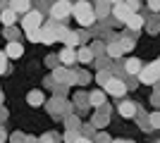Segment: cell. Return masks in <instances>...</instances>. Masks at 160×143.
Here are the masks:
<instances>
[{
    "label": "cell",
    "instance_id": "1",
    "mask_svg": "<svg viewBox=\"0 0 160 143\" xmlns=\"http://www.w3.org/2000/svg\"><path fill=\"white\" fill-rule=\"evenodd\" d=\"M72 14L77 17V21H79L81 26H91V24L96 21V10H93V5H91V2H86V0L74 2Z\"/></svg>",
    "mask_w": 160,
    "mask_h": 143
},
{
    "label": "cell",
    "instance_id": "2",
    "mask_svg": "<svg viewBox=\"0 0 160 143\" xmlns=\"http://www.w3.org/2000/svg\"><path fill=\"white\" fill-rule=\"evenodd\" d=\"M53 81H58L60 86H72V83H77V74H74L69 67H55L53 69Z\"/></svg>",
    "mask_w": 160,
    "mask_h": 143
},
{
    "label": "cell",
    "instance_id": "3",
    "mask_svg": "<svg viewBox=\"0 0 160 143\" xmlns=\"http://www.w3.org/2000/svg\"><path fill=\"white\" fill-rule=\"evenodd\" d=\"M41 21H43V12L38 10H29L22 19V29L24 31H33V29H41Z\"/></svg>",
    "mask_w": 160,
    "mask_h": 143
},
{
    "label": "cell",
    "instance_id": "4",
    "mask_svg": "<svg viewBox=\"0 0 160 143\" xmlns=\"http://www.w3.org/2000/svg\"><path fill=\"white\" fill-rule=\"evenodd\" d=\"M72 7L74 5L69 2V0H58V2L50 7V17H53L55 21H62L67 14H72Z\"/></svg>",
    "mask_w": 160,
    "mask_h": 143
},
{
    "label": "cell",
    "instance_id": "5",
    "mask_svg": "<svg viewBox=\"0 0 160 143\" xmlns=\"http://www.w3.org/2000/svg\"><path fill=\"white\" fill-rule=\"evenodd\" d=\"M158 79H160V67L155 64V62L153 64H146V67L139 72V81L141 83H155Z\"/></svg>",
    "mask_w": 160,
    "mask_h": 143
},
{
    "label": "cell",
    "instance_id": "6",
    "mask_svg": "<svg viewBox=\"0 0 160 143\" xmlns=\"http://www.w3.org/2000/svg\"><path fill=\"white\" fill-rule=\"evenodd\" d=\"M72 107L74 105H69V102H65L62 100V98H53V100L48 102V110H50V112H53L55 117H60V115H69V112H72Z\"/></svg>",
    "mask_w": 160,
    "mask_h": 143
},
{
    "label": "cell",
    "instance_id": "7",
    "mask_svg": "<svg viewBox=\"0 0 160 143\" xmlns=\"http://www.w3.org/2000/svg\"><path fill=\"white\" fill-rule=\"evenodd\" d=\"M108 110H110L108 105H103V107H98V110H96L93 122H91V124L96 126V129H105V124L110 122V112H108Z\"/></svg>",
    "mask_w": 160,
    "mask_h": 143
},
{
    "label": "cell",
    "instance_id": "8",
    "mask_svg": "<svg viewBox=\"0 0 160 143\" xmlns=\"http://www.w3.org/2000/svg\"><path fill=\"white\" fill-rule=\"evenodd\" d=\"M105 91L110 95H117V98H120V95L127 93V83L122 81V79H110V81L105 83Z\"/></svg>",
    "mask_w": 160,
    "mask_h": 143
},
{
    "label": "cell",
    "instance_id": "9",
    "mask_svg": "<svg viewBox=\"0 0 160 143\" xmlns=\"http://www.w3.org/2000/svg\"><path fill=\"white\" fill-rule=\"evenodd\" d=\"M117 112H120L124 119H132V117L139 115V107H136V102H132V100H122L120 107H117Z\"/></svg>",
    "mask_w": 160,
    "mask_h": 143
},
{
    "label": "cell",
    "instance_id": "10",
    "mask_svg": "<svg viewBox=\"0 0 160 143\" xmlns=\"http://www.w3.org/2000/svg\"><path fill=\"white\" fill-rule=\"evenodd\" d=\"M112 14H115V17H117L120 21H124V24H127V19L132 17L134 12H132V7H129L127 2H117V5L112 7Z\"/></svg>",
    "mask_w": 160,
    "mask_h": 143
},
{
    "label": "cell",
    "instance_id": "11",
    "mask_svg": "<svg viewBox=\"0 0 160 143\" xmlns=\"http://www.w3.org/2000/svg\"><path fill=\"white\" fill-rule=\"evenodd\" d=\"M74 60H77V50H74V48H69V45H65V48L60 50V62L65 64V67H69Z\"/></svg>",
    "mask_w": 160,
    "mask_h": 143
},
{
    "label": "cell",
    "instance_id": "12",
    "mask_svg": "<svg viewBox=\"0 0 160 143\" xmlns=\"http://www.w3.org/2000/svg\"><path fill=\"white\" fill-rule=\"evenodd\" d=\"M22 53H24L22 43H17V41H10V43H7V48H5V55H7V57L17 60V57H22Z\"/></svg>",
    "mask_w": 160,
    "mask_h": 143
},
{
    "label": "cell",
    "instance_id": "13",
    "mask_svg": "<svg viewBox=\"0 0 160 143\" xmlns=\"http://www.w3.org/2000/svg\"><path fill=\"white\" fill-rule=\"evenodd\" d=\"M10 7H12L17 14H27L31 10V0H10Z\"/></svg>",
    "mask_w": 160,
    "mask_h": 143
},
{
    "label": "cell",
    "instance_id": "14",
    "mask_svg": "<svg viewBox=\"0 0 160 143\" xmlns=\"http://www.w3.org/2000/svg\"><path fill=\"white\" fill-rule=\"evenodd\" d=\"M0 21H2L5 26H14V21H17V12H14L12 7H5V10L0 12Z\"/></svg>",
    "mask_w": 160,
    "mask_h": 143
},
{
    "label": "cell",
    "instance_id": "15",
    "mask_svg": "<svg viewBox=\"0 0 160 143\" xmlns=\"http://www.w3.org/2000/svg\"><path fill=\"white\" fill-rule=\"evenodd\" d=\"M93 57H96V53H93V48H79V53H77V60L79 62H84V64H88V62H93Z\"/></svg>",
    "mask_w": 160,
    "mask_h": 143
},
{
    "label": "cell",
    "instance_id": "16",
    "mask_svg": "<svg viewBox=\"0 0 160 143\" xmlns=\"http://www.w3.org/2000/svg\"><path fill=\"white\" fill-rule=\"evenodd\" d=\"M60 41L65 43V45L74 48V45H77V43L81 41V38H79V34H74V31H67V29H65V31H62V38H60Z\"/></svg>",
    "mask_w": 160,
    "mask_h": 143
},
{
    "label": "cell",
    "instance_id": "17",
    "mask_svg": "<svg viewBox=\"0 0 160 143\" xmlns=\"http://www.w3.org/2000/svg\"><path fill=\"white\" fill-rule=\"evenodd\" d=\"M127 26L132 29V31H139V29L143 26V14H136V12H134L132 17L127 19Z\"/></svg>",
    "mask_w": 160,
    "mask_h": 143
},
{
    "label": "cell",
    "instance_id": "18",
    "mask_svg": "<svg viewBox=\"0 0 160 143\" xmlns=\"http://www.w3.org/2000/svg\"><path fill=\"white\" fill-rule=\"evenodd\" d=\"M141 62L136 60V57H132V60H127V64H124V72H127V74H136L139 76V72H141Z\"/></svg>",
    "mask_w": 160,
    "mask_h": 143
},
{
    "label": "cell",
    "instance_id": "19",
    "mask_svg": "<svg viewBox=\"0 0 160 143\" xmlns=\"http://www.w3.org/2000/svg\"><path fill=\"white\" fill-rule=\"evenodd\" d=\"M88 102H91L93 107H103V105H105V95H103V91H93V93L88 95Z\"/></svg>",
    "mask_w": 160,
    "mask_h": 143
},
{
    "label": "cell",
    "instance_id": "20",
    "mask_svg": "<svg viewBox=\"0 0 160 143\" xmlns=\"http://www.w3.org/2000/svg\"><path fill=\"white\" fill-rule=\"evenodd\" d=\"M108 55H110L112 60L122 57V55H124V48H122V43H110V45H108Z\"/></svg>",
    "mask_w": 160,
    "mask_h": 143
},
{
    "label": "cell",
    "instance_id": "21",
    "mask_svg": "<svg viewBox=\"0 0 160 143\" xmlns=\"http://www.w3.org/2000/svg\"><path fill=\"white\" fill-rule=\"evenodd\" d=\"M27 100H29V105H43V100H46V98H43V93H41V91H31V93L27 95Z\"/></svg>",
    "mask_w": 160,
    "mask_h": 143
},
{
    "label": "cell",
    "instance_id": "22",
    "mask_svg": "<svg viewBox=\"0 0 160 143\" xmlns=\"http://www.w3.org/2000/svg\"><path fill=\"white\" fill-rule=\"evenodd\" d=\"M77 138H79V131L77 129H67L65 136H62V141L65 143H77Z\"/></svg>",
    "mask_w": 160,
    "mask_h": 143
},
{
    "label": "cell",
    "instance_id": "23",
    "mask_svg": "<svg viewBox=\"0 0 160 143\" xmlns=\"http://www.w3.org/2000/svg\"><path fill=\"white\" fill-rule=\"evenodd\" d=\"M38 143H60V136L53 134V131H48V134H43V136L38 138Z\"/></svg>",
    "mask_w": 160,
    "mask_h": 143
},
{
    "label": "cell",
    "instance_id": "24",
    "mask_svg": "<svg viewBox=\"0 0 160 143\" xmlns=\"http://www.w3.org/2000/svg\"><path fill=\"white\" fill-rule=\"evenodd\" d=\"M17 34H19V31H17L14 26H5V31H2V36H5L7 41H14V38H17Z\"/></svg>",
    "mask_w": 160,
    "mask_h": 143
},
{
    "label": "cell",
    "instance_id": "25",
    "mask_svg": "<svg viewBox=\"0 0 160 143\" xmlns=\"http://www.w3.org/2000/svg\"><path fill=\"white\" fill-rule=\"evenodd\" d=\"M27 38L31 43H41V29H33V31H27Z\"/></svg>",
    "mask_w": 160,
    "mask_h": 143
},
{
    "label": "cell",
    "instance_id": "26",
    "mask_svg": "<svg viewBox=\"0 0 160 143\" xmlns=\"http://www.w3.org/2000/svg\"><path fill=\"white\" fill-rule=\"evenodd\" d=\"M93 143H112V138L108 136L105 131H100V134H96V138H93Z\"/></svg>",
    "mask_w": 160,
    "mask_h": 143
},
{
    "label": "cell",
    "instance_id": "27",
    "mask_svg": "<svg viewBox=\"0 0 160 143\" xmlns=\"http://www.w3.org/2000/svg\"><path fill=\"white\" fill-rule=\"evenodd\" d=\"M0 74H7V55H5V50H0Z\"/></svg>",
    "mask_w": 160,
    "mask_h": 143
},
{
    "label": "cell",
    "instance_id": "28",
    "mask_svg": "<svg viewBox=\"0 0 160 143\" xmlns=\"http://www.w3.org/2000/svg\"><path fill=\"white\" fill-rule=\"evenodd\" d=\"M24 141H27V136L22 131H14L12 136H10V143H24Z\"/></svg>",
    "mask_w": 160,
    "mask_h": 143
},
{
    "label": "cell",
    "instance_id": "29",
    "mask_svg": "<svg viewBox=\"0 0 160 143\" xmlns=\"http://www.w3.org/2000/svg\"><path fill=\"white\" fill-rule=\"evenodd\" d=\"M148 119H151V126H153V131H155V129H160V112H153V115L148 117Z\"/></svg>",
    "mask_w": 160,
    "mask_h": 143
},
{
    "label": "cell",
    "instance_id": "30",
    "mask_svg": "<svg viewBox=\"0 0 160 143\" xmlns=\"http://www.w3.org/2000/svg\"><path fill=\"white\" fill-rule=\"evenodd\" d=\"M96 79H98V83H100V86H105V83L110 81V79H112V76H110V74H108V72H105V69H103V72H100V74L96 76Z\"/></svg>",
    "mask_w": 160,
    "mask_h": 143
},
{
    "label": "cell",
    "instance_id": "31",
    "mask_svg": "<svg viewBox=\"0 0 160 143\" xmlns=\"http://www.w3.org/2000/svg\"><path fill=\"white\" fill-rule=\"evenodd\" d=\"M67 129H81V124L77 117H67Z\"/></svg>",
    "mask_w": 160,
    "mask_h": 143
},
{
    "label": "cell",
    "instance_id": "32",
    "mask_svg": "<svg viewBox=\"0 0 160 143\" xmlns=\"http://www.w3.org/2000/svg\"><path fill=\"white\" fill-rule=\"evenodd\" d=\"M122 48H124V50H132V48H134V41H132V38H122Z\"/></svg>",
    "mask_w": 160,
    "mask_h": 143
},
{
    "label": "cell",
    "instance_id": "33",
    "mask_svg": "<svg viewBox=\"0 0 160 143\" xmlns=\"http://www.w3.org/2000/svg\"><path fill=\"white\" fill-rule=\"evenodd\" d=\"M148 7H151L153 12H160V0H148Z\"/></svg>",
    "mask_w": 160,
    "mask_h": 143
},
{
    "label": "cell",
    "instance_id": "34",
    "mask_svg": "<svg viewBox=\"0 0 160 143\" xmlns=\"http://www.w3.org/2000/svg\"><path fill=\"white\" fill-rule=\"evenodd\" d=\"M88 81H91L88 74H77V83H88Z\"/></svg>",
    "mask_w": 160,
    "mask_h": 143
},
{
    "label": "cell",
    "instance_id": "35",
    "mask_svg": "<svg viewBox=\"0 0 160 143\" xmlns=\"http://www.w3.org/2000/svg\"><path fill=\"white\" fill-rule=\"evenodd\" d=\"M81 129H84V134H88V138H91V134H93V124H84V126H81Z\"/></svg>",
    "mask_w": 160,
    "mask_h": 143
},
{
    "label": "cell",
    "instance_id": "36",
    "mask_svg": "<svg viewBox=\"0 0 160 143\" xmlns=\"http://www.w3.org/2000/svg\"><path fill=\"white\" fill-rule=\"evenodd\" d=\"M77 143H93V138H88V136H79V138H77Z\"/></svg>",
    "mask_w": 160,
    "mask_h": 143
},
{
    "label": "cell",
    "instance_id": "37",
    "mask_svg": "<svg viewBox=\"0 0 160 143\" xmlns=\"http://www.w3.org/2000/svg\"><path fill=\"white\" fill-rule=\"evenodd\" d=\"M153 105H155V107H160V91L153 95Z\"/></svg>",
    "mask_w": 160,
    "mask_h": 143
},
{
    "label": "cell",
    "instance_id": "38",
    "mask_svg": "<svg viewBox=\"0 0 160 143\" xmlns=\"http://www.w3.org/2000/svg\"><path fill=\"white\" fill-rule=\"evenodd\" d=\"M127 5L132 7V12H134V10H136V7H139V2H136V0H127Z\"/></svg>",
    "mask_w": 160,
    "mask_h": 143
},
{
    "label": "cell",
    "instance_id": "39",
    "mask_svg": "<svg viewBox=\"0 0 160 143\" xmlns=\"http://www.w3.org/2000/svg\"><path fill=\"white\" fill-rule=\"evenodd\" d=\"M5 138H7V134H5V129H0V143H5Z\"/></svg>",
    "mask_w": 160,
    "mask_h": 143
},
{
    "label": "cell",
    "instance_id": "40",
    "mask_svg": "<svg viewBox=\"0 0 160 143\" xmlns=\"http://www.w3.org/2000/svg\"><path fill=\"white\" fill-rule=\"evenodd\" d=\"M24 143H38V138H33V136H27V141Z\"/></svg>",
    "mask_w": 160,
    "mask_h": 143
},
{
    "label": "cell",
    "instance_id": "41",
    "mask_svg": "<svg viewBox=\"0 0 160 143\" xmlns=\"http://www.w3.org/2000/svg\"><path fill=\"white\" fill-rule=\"evenodd\" d=\"M112 143H134V141H124V138H115Z\"/></svg>",
    "mask_w": 160,
    "mask_h": 143
},
{
    "label": "cell",
    "instance_id": "42",
    "mask_svg": "<svg viewBox=\"0 0 160 143\" xmlns=\"http://www.w3.org/2000/svg\"><path fill=\"white\" fill-rule=\"evenodd\" d=\"M112 2H115V5H117V2H124V0H112Z\"/></svg>",
    "mask_w": 160,
    "mask_h": 143
},
{
    "label": "cell",
    "instance_id": "43",
    "mask_svg": "<svg viewBox=\"0 0 160 143\" xmlns=\"http://www.w3.org/2000/svg\"><path fill=\"white\" fill-rule=\"evenodd\" d=\"M155 64H158V67H160V57H158V62H155Z\"/></svg>",
    "mask_w": 160,
    "mask_h": 143
},
{
    "label": "cell",
    "instance_id": "44",
    "mask_svg": "<svg viewBox=\"0 0 160 143\" xmlns=\"http://www.w3.org/2000/svg\"><path fill=\"white\" fill-rule=\"evenodd\" d=\"M158 143H160V141H158Z\"/></svg>",
    "mask_w": 160,
    "mask_h": 143
}]
</instances>
